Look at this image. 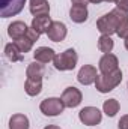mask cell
<instances>
[{
    "mask_svg": "<svg viewBox=\"0 0 128 129\" xmlns=\"http://www.w3.org/2000/svg\"><path fill=\"white\" fill-rule=\"evenodd\" d=\"M122 81V71L118 69L112 74H99L96 77L95 87L99 93H109L112 90H115Z\"/></svg>",
    "mask_w": 128,
    "mask_h": 129,
    "instance_id": "1",
    "label": "cell"
},
{
    "mask_svg": "<svg viewBox=\"0 0 128 129\" xmlns=\"http://www.w3.org/2000/svg\"><path fill=\"white\" fill-rule=\"evenodd\" d=\"M77 62H78V56H77L74 48L65 50L63 53L57 54L54 57V60H53L54 68L57 71H72L77 66Z\"/></svg>",
    "mask_w": 128,
    "mask_h": 129,
    "instance_id": "2",
    "label": "cell"
},
{
    "mask_svg": "<svg viewBox=\"0 0 128 129\" xmlns=\"http://www.w3.org/2000/svg\"><path fill=\"white\" fill-rule=\"evenodd\" d=\"M66 108L62 101V98H47L39 104V110L44 116L48 117H56L59 114L63 113V110Z\"/></svg>",
    "mask_w": 128,
    "mask_h": 129,
    "instance_id": "3",
    "label": "cell"
},
{
    "mask_svg": "<svg viewBox=\"0 0 128 129\" xmlns=\"http://www.w3.org/2000/svg\"><path fill=\"white\" fill-rule=\"evenodd\" d=\"M96 29H98V32L101 35H107V36H112L113 33H116V30H118V20H116V17L113 15L112 11L109 14H105V15L98 18Z\"/></svg>",
    "mask_w": 128,
    "mask_h": 129,
    "instance_id": "4",
    "label": "cell"
},
{
    "mask_svg": "<svg viewBox=\"0 0 128 129\" xmlns=\"http://www.w3.org/2000/svg\"><path fill=\"white\" fill-rule=\"evenodd\" d=\"M26 5V0H0V15L2 18H9L18 15Z\"/></svg>",
    "mask_w": 128,
    "mask_h": 129,
    "instance_id": "5",
    "label": "cell"
},
{
    "mask_svg": "<svg viewBox=\"0 0 128 129\" xmlns=\"http://www.w3.org/2000/svg\"><path fill=\"white\" fill-rule=\"evenodd\" d=\"M78 119L83 125L86 126H95L98 123H101L102 120V114L96 107H84L80 110L78 113Z\"/></svg>",
    "mask_w": 128,
    "mask_h": 129,
    "instance_id": "6",
    "label": "cell"
},
{
    "mask_svg": "<svg viewBox=\"0 0 128 129\" xmlns=\"http://www.w3.org/2000/svg\"><path fill=\"white\" fill-rule=\"evenodd\" d=\"M60 98H62V101H63V104H65L66 108H75V107H78V105L81 104V101H83L81 92H80L77 87H74V86L66 87Z\"/></svg>",
    "mask_w": 128,
    "mask_h": 129,
    "instance_id": "7",
    "label": "cell"
},
{
    "mask_svg": "<svg viewBox=\"0 0 128 129\" xmlns=\"http://www.w3.org/2000/svg\"><path fill=\"white\" fill-rule=\"evenodd\" d=\"M98 69H99L101 74H112V72L118 71L119 69V60H118V57L115 54H112V53L104 54L99 59V62H98Z\"/></svg>",
    "mask_w": 128,
    "mask_h": 129,
    "instance_id": "8",
    "label": "cell"
},
{
    "mask_svg": "<svg viewBox=\"0 0 128 129\" xmlns=\"http://www.w3.org/2000/svg\"><path fill=\"white\" fill-rule=\"evenodd\" d=\"M96 77H98L96 68L92 66V64H84V66H81L80 71H78V74H77V80H78V83L83 84V86H91V84H94L96 81Z\"/></svg>",
    "mask_w": 128,
    "mask_h": 129,
    "instance_id": "9",
    "label": "cell"
},
{
    "mask_svg": "<svg viewBox=\"0 0 128 129\" xmlns=\"http://www.w3.org/2000/svg\"><path fill=\"white\" fill-rule=\"evenodd\" d=\"M66 33H68V29H66L65 23H62V21H53L50 29H48V32H47V36L53 42H62L66 38Z\"/></svg>",
    "mask_w": 128,
    "mask_h": 129,
    "instance_id": "10",
    "label": "cell"
},
{
    "mask_svg": "<svg viewBox=\"0 0 128 129\" xmlns=\"http://www.w3.org/2000/svg\"><path fill=\"white\" fill-rule=\"evenodd\" d=\"M51 23L53 21H51L50 15H36V17H33V20H32V29L36 33L42 35V33L48 32Z\"/></svg>",
    "mask_w": 128,
    "mask_h": 129,
    "instance_id": "11",
    "label": "cell"
},
{
    "mask_svg": "<svg viewBox=\"0 0 128 129\" xmlns=\"http://www.w3.org/2000/svg\"><path fill=\"white\" fill-rule=\"evenodd\" d=\"M27 30H29V27L26 26V23H23V21H14L8 27V35H9V38L12 41H17V39L26 36Z\"/></svg>",
    "mask_w": 128,
    "mask_h": 129,
    "instance_id": "12",
    "label": "cell"
},
{
    "mask_svg": "<svg viewBox=\"0 0 128 129\" xmlns=\"http://www.w3.org/2000/svg\"><path fill=\"white\" fill-rule=\"evenodd\" d=\"M33 57H35L36 62H39V63L44 64V63H48V62H53L54 57H56V54H54V50H53V48H48V47H39V48L35 50Z\"/></svg>",
    "mask_w": 128,
    "mask_h": 129,
    "instance_id": "13",
    "label": "cell"
},
{
    "mask_svg": "<svg viewBox=\"0 0 128 129\" xmlns=\"http://www.w3.org/2000/svg\"><path fill=\"white\" fill-rule=\"evenodd\" d=\"M88 15H89V12H88V8H86V6L72 5L71 9H69V18H71L74 23H77V24L84 23V21L88 20Z\"/></svg>",
    "mask_w": 128,
    "mask_h": 129,
    "instance_id": "14",
    "label": "cell"
},
{
    "mask_svg": "<svg viewBox=\"0 0 128 129\" xmlns=\"http://www.w3.org/2000/svg\"><path fill=\"white\" fill-rule=\"evenodd\" d=\"M44 74H45V68H44V64L39 63V62H36V60L32 62V63L27 66V69H26V75H27V78H30V80L42 81Z\"/></svg>",
    "mask_w": 128,
    "mask_h": 129,
    "instance_id": "15",
    "label": "cell"
},
{
    "mask_svg": "<svg viewBox=\"0 0 128 129\" xmlns=\"http://www.w3.org/2000/svg\"><path fill=\"white\" fill-rule=\"evenodd\" d=\"M30 14L32 15H48L50 14V5L47 0H30Z\"/></svg>",
    "mask_w": 128,
    "mask_h": 129,
    "instance_id": "16",
    "label": "cell"
},
{
    "mask_svg": "<svg viewBox=\"0 0 128 129\" xmlns=\"http://www.w3.org/2000/svg\"><path fill=\"white\" fill-rule=\"evenodd\" d=\"M30 123L27 116L24 114H14L9 119V129H29Z\"/></svg>",
    "mask_w": 128,
    "mask_h": 129,
    "instance_id": "17",
    "label": "cell"
},
{
    "mask_svg": "<svg viewBox=\"0 0 128 129\" xmlns=\"http://www.w3.org/2000/svg\"><path fill=\"white\" fill-rule=\"evenodd\" d=\"M5 56L11 60V62H21L23 59H24V56H23V53L18 50V47L12 42V44H8L6 47H5Z\"/></svg>",
    "mask_w": 128,
    "mask_h": 129,
    "instance_id": "18",
    "label": "cell"
},
{
    "mask_svg": "<svg viewBox=\"0 0 128 129\" xmlns=\"http://www.w3.org/2000/svg\"><path fill=\"white\" fill-rule=\"evenodd\" d=\"M24 90H26V93L29 96H38L42 92V81L27 78L26 83H24Z\"/></svg>",
    "mask_w": 128,
    "mask_h": 129,
    "instance_id": "19",
    "label": "cell"
},
{
    "mask_svg": "<svg viewBox=\"0 0 128 129\" xmlns=\"http://www.w3.org/2000/svg\"><path fill=\"white\" fill-rule=\"evenodd\" d=\"M113 47H115V42H113V39L110 36H107V35H101L99 36V39H98V50L101 53H104V54L112 53Z\"/></svg>",
    "mask_w": 128,
    "mask_h": 129,
    "instance_id": "20",
    "label": "cell"
},
{
    "mask_svg": "<svg viewBox=\"0 0 128 129\" xmlns=\"http://www.w3.org/2000/svg\"><path fill=\"white\" fill-rule=\"evenodd\" d=\"M119 108H121L119 102H118L116 99H113V98L104 101V104H102V110H104V113H105L109 117H115V116L118 114Z\"/></svg>",
    "mask_w": 128,
    "mask_h": 129,
    "instance_id": "21",
    "label": "cell"
},
{
    "mask_svg": "<svg viewBox=\"0 0 128 129\" xmlns=\"http://www.w3.org/2000/svg\"><path fill=\"white\" fill-rule=\"evenodd\" d=\"M14 44L18 47V50H20L23 54H26V53H29V51L32 50V47H33V44H35V41H32V39L27 36V33H26V36H23V38H20V39L14 41Z\"/></svg>",
    "mask_w": 128,
    "mask_h": 129,
    "instance_id": "22",
    "label": "cell"
},
{
    "mask_svg": "<svg viewBox=\"0 0 128 129\" xmlns=\"http://www.w3.org/2000/svg\"><path fill=\"white\" fill-rule=\"evenodd\" d=\"M118 128L119 129H128V114L122 116L118 122Z\"/></svg>",
    "mask_w": 128,
    "mask_h": 129,
    "instance_id": "23",
    "label": "cell"
},
{
    "mask_svg": "<svg viewBox=\"0 0 128 129\" xmlns=\"http://www.w3.org/2000/svg\"><path fill=\"white\" fill-rule=\"evenodd\" d=\"M116 8H119L121 11L128 12V0H118L116 2Z\"/></svg>",
    "mask_w": 128,
    "mask_h": 129,
    "instance_id": "24",
    "label": "cell"
},
{
    "mask_svg": "<svg viewBox=\"0 0 128 129\" xmlns=\"http://www.w3.org/2000/svg\"><path fill=\"white\" fill-rule=\"evenodd\" d=\"M27 36H29V38H30L32 41H35V42H36V41L39 39V33H36V32H35V30L32 29V27H30V29L27 30Z\"/></svg>",
    "mask_w": 128,
    "mask_h": 129,
    "instance_id": "25",
    "label": "cell"
},
{
    "mask_svg": "<svg viewBox=\"0 0 128 129\" xmlns=\"http://www.w3.org/2000/svg\"><path fill=\"white\" fill-rule=\"evenodd\" d=\"M72 5H78V6H86L89 3V0H71Z\"/></svg>",
    "mask_w": 128,
    "mask_h": 129,
    "instance_id": "26",
    "label": "cell"
},
{
    "mask_svg": "<svg viewBox=\"0 0 128 129\" xmlns=\"http://www.w3.org/2000/svg\"><path fill=\"white\" fill-rule=\"evenodd\" d=\"M44 129H60L59 126H56V125H48V126H45Z\"/></svg>",
    "mask_w": 128,
    "mask_h": 129,
    "instance_id": "27",
    "label": "cell"
},
{
    "mask_svg": "<svg viewBox=\"0 0 128 129\" xmlns=\"http://www.w3.org/2000/svg\"><path fill=\"white\" fill-rule=\"evenodd\" d=\"M101 2H104V0H89V3H95V5L101 3Z\"/></svg>",
    "mask_w": 128,
    "mask_h": 129,
    "instance_id": "28",
    "label": "cell"
},
{
    "mask_svg": "<svg viewBox=\"0 0 128 129\" xmlns=\"http://www.w3.org/2000/svg\"><path fill=\"white\" fill-rule=\"evenodd\" d=\"M124 45H125V50L128 51V38H125V41H124Z\"/></svg>",
    "mask_w": 128,
    "mask_h": 129,
    "instance_id": "29",
    "label": "cell"
},
{
    "mask_svg": "<svg viewBox=\"0 0 128 129\" xmlns=\"http://www.w3.org/2000/svg\"><path fill=\"white\" fill-rule=\"evenodd\" d=\"M104 2H107V3H116L118 0H104Z\"/></svg>",
    "mask_w": 128,
    "mask_h": 129,
    "instance_id": "30",
    "label": "cell"
}]
</instances>
